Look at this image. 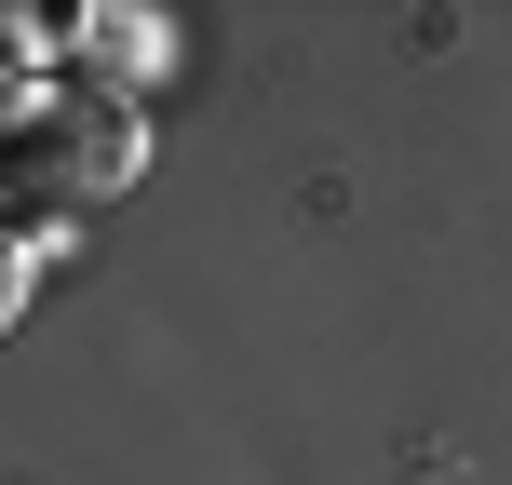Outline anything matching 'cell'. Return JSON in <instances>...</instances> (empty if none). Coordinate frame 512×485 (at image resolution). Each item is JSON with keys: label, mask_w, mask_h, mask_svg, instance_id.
Returning a JSON list of instances; mask_svg holds the SVG:
<instances>
[{"label": "cell", "mask_w": 512, "mask_h": 485, "mask_svg": "<svg viewBox=\"0 0 512 485\" xmlns=\"http://www.w3.org/2000/svg\"><path fill=\"white\" fill-rule=\"evenodd\" d=\"M27 283H41V243L0 216V337H14V310H27Z\"/></svg>", "instance_id": "obj_1"}]
</instances>
